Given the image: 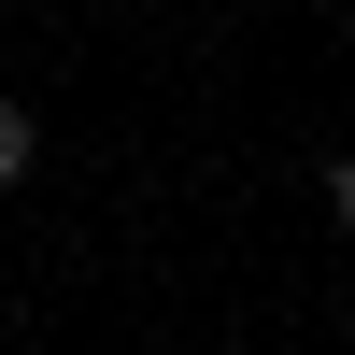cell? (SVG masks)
Masks as SVG:
<instances>
[{
    "mask_svg": "<svg viewBox=\"0 0 355 355\" xmlns=\"http://www.w3.org/2000/svg\"><path fill=\"white\" fill-rule=\"evenodd\" d=\"M43 171V128H28V100H0V185H28Z\"/></svg>",
    "mask_w": 355,
    "mask_h": 355,
    "instance_id": "obj_1",
    "label": "cell"
},
{
    "mask_svg": "<svg viewBox=\"0 0 355 355\" xmlns=\"http://www.w3.org/2000/svg\"><path fill=\"white\" fill-rule=\"evenodd\" d=\"M327 214L355 227V142H341V157H327Z\"/></svg>",
    "mask_w": 355,
    "mask_h": 355,
    "instance_id": "obj_2",
    "label": "cell"
}]
</instances>
